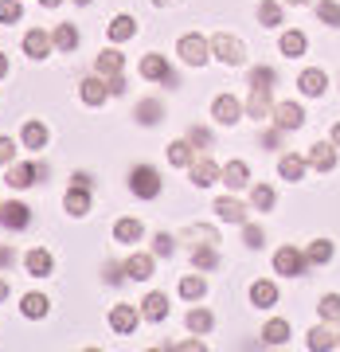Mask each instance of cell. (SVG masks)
I'll return each instance as SVG.
<instances>
[{"label": "cell", "mask_w": 340, "mask_h": 352, "mask_svg": "<svg viewBox=\"0 0 340 352\" xmlns=\"http://www.w3.org/2000/svg\"><path fill=\"white\" fill-rule=\"evenodd\" d=\"M129 188H133V196H141V200H157L161 196V173L152 168V164H133V173H129Z\"/></svg>", "instance_id": "6da1fadb"}, {"label": "cell", "mask_w": 340, "mask_h": 352, "mask_svg": "<svg viewBox=\"0 0 340 352\" xmlns=\"http://www.w3.org/2000/svg\"><path fill=\"white\" fill-rule=\"evenodd\" d=\"M212 51H215V59L227 67H242L247 63V47H242V39L239 36H227V32H219V36L212 39Z\"/></svg>", "instance_id": "7a4b0ae2"}, {"label": "cell", "mask_w": 340, "mask_h": 352, "mask_svg": "<svg viewBox=\"0 0 340 352\" xmlns=\"http://www.w3.org/2000/svg\"><path fill=\"white\" fill-rule=\"evenodd\" d=\"M177 55L184 59L188 67H203L207 59H212V39H203V36H180V43H177Z\"/></svg>", "instance_id": "3957f363"}, {"label": "cell", "mask_w": 340, "mask_h": 352, "mask_svg": "<svg viewBox=\"0 0 340 352\" xmlns=\"http://www.w3.org/2000/svg\"><path fill=\"white\" fill-rule=\"evenodd\" d=\"M47 176V164H27V161H20V164H8V173H4V184L8 188H32L36 180H43Z\"/></svg>", "instance_id": "277c9868"}, {"label": "cell", "mask_w": 340, "mask_h": 352, "mask_svg": "<svg viewBox=\"0 0 340 352\" xmlns=\"http://www.w3.org/2000/svg\"><path fill=\"white\" fill-rule=\"evenodd\" d=\"M212 118L219 122V126H239L242 122V102L231 98V94H219V98L212 102Z\"/></svg>", "instance_id": "5b68a950"}, {"label": "cell", "mask_w": 340, "mask_h": 352, "mask_svg": "<svg viewBox=\"0 0 340 352\" xmlns=\"http://www.w3.org/2000/svg\"><path fill=\"white\" fill-rule=\"evenodd\" d=\"M141 75L152 78V82H164V87H177V75H172V67L164 55H145L141 59Z\"/></svg>", "instance_id": "8992f818"}, {"label": "cell", "mask_w": 340, "mask_h": 352, "mask_svg": "<svg viewBox=\"0 0 340 352\" xmlns=\"http://www.w3.org/2000/svg\"><path fill=\"white\" fill-rule=\"evenodd\" d=\"M274 126L282 129V133L302 129L305 126V110L297 106V102H277V106H274Z\"/></svg>", "instance_id": "52a82bcc"}, {"label": "cell", "mask_w": 340, "mask_h": 352, "mask_svg": "<svg viewBox=\"0 0 340 352\" xmlns=\"http://www.w3.org/2000/svg\"><path fill=\"white\" fill-rule=\"evenodd\" d=\"M137 317H141L137 305H126V302L113 305V309H110V329L117 333V337H129V333L137 329Z\"/></svg>", "instance_id": "ba28073f"}, {"label": "cell", "mask_w": 340, "mask_h": 352, "mask_svg": "<svg viewBox=\"0 0 340 352\" xmlns=\"http://www.w3.org/2000/svg\"><path fill=\"white\" fill-rule=\"evenodd\" d=\"M274 270L282 278H297L305 270V254L297 251V247H282V251L274 254Z\"/></svg>", "instance_id": "9c48e42d"}, {"label": "cell", "mask_w": 340, "mask_h": 352, "mask_svg": "<svg viewBox=\"0 0 340 352\" xmlns=\"http://www.w3.org/2000/svg\"><path fill=\"white\" fill-rule=\"evenodd\" d=\"M188 176L196 188H212L215 180H219V164L212 161V157H196V161L188 164Z\"/></svg>", "instance_id": "30bf717a"}, {"label": "cell", "mask_w": 340, "mask_h": 352, "mask_svg": "<svg viewBox=\"0 0 340 352\" xmlns=\"http://www.w3.org/2000/svg\"><path fill=\"white\" fill-rule=\"evenodd\" d=\"M51 47H55V39H51L43 28H36V32H27L24 36V55L27 59H47Z\"/></svg>", "instance_id": "8fae6325"}, {"label": "cell", "mask_w": 340, "mask_h": 352, "mask_svg": "<svg viewBox=\"0 0 340 352\" xmlns=\"http://www.w3.org/2000/svg\"><path fill=\"white\" fill-rule=\"evenodd\" d=\"M0 223L8 227V231H24L32 223V208L27 204H4L0 208Z\"/></svg>", "instance_id": "7c38bea8"}, {"label": "cell", "mask_w": 340, "mask_h": 352, "mask_svg": "<svg viewBox=\"0 0 340 352\" xmlns=\"http://www.w3.org/2000/svg\"><path fill=\"white\" fill-rule=\"evenodd\" d=\"M297 87H302L305 98H321V94H325V87H328V75L321 71V67H309V71H302Z\"/></svg>", "instance_id": "4fadbf2b"}, {"label": "cell", "mask_w": 340, "mask_h": 352, "mask_svg": "<svg viewBox=\"0 0 340 352\" xmlns=\"http://www.w3.org/2000/svg\"><path fill=\"white\" fill-rule=\"evenodd\" d=\"M219 176H223L227 188H235V192L251 184V168H247V161H227L223 168H219Z\"/></svg>", "instance_id": "5bb4252c"}, {"label": "cell", "mask_w": 340, "mask_h": 352, "mask_svg": "<svg viewBox=\"0 0 340 352\" xmlns=\"http://www.w3.org/2000/svg\"><path fill=\"white\" fill-rule=\"evenodd\" d=\"M247 113L251 118H270L274 113V102H270V87H251V98H247Z\"/></svg>", "instance_id": "9a60e30c"}, {"label": "cell", "mask_w": 340, "mask_h": 352, "mask_svg": "<svg viewBox=\"0 0 340 352\" xmlns=\"http://www.w3.org/2000/svg\"><path fill=\"white\" fill-rule=\"evenodd\" d=\"M122 67H126V55H122V51L117 47H106V51H98V59H94V71H98V75H122Z\"/></svg>", "instance_id": "2e32d148"}, {"label": "cell", "mask_w": 340, "mask_h": 352, "mask_svg": "<svg viewBox=\"0 0 340 352\" xmlns=\"http://www.w3.org/2000/svg\"><path fill=\"white\" fill-rule=\"evenodd\" d=\"M305 161L313 164L317 173H332V168H337V149H332V145H325V141H317Z\"/></svg>", "instance_id": "e0dca14e"}, {"label": "cell", "mask_w": 340, "mask_h": 352, "mask_svg": "<svg viewBox=\"0 0 340 352\" xmlns=\"http://www.w3.org/2000/svg\"><path fill=\"white\" fill-rule=\"evenodd\" d=\"M24 266H27V274H32V278H47L51 270H55V258H51V251L36 247V251H27Z\"/></svg>", "instance_id": "ac0fdd59"}, {"label": "cell", "mask_w": 340, "mask_h": 352, "mask_svg": "<svg viewBox=\"0 0 340 352\" xmlns=\"http://www.w3.org/2000/svg\"><path fill=\"white\" fill-rule=\"evenodd\" d=\"M141 235H145V223H141V219H133V215H126V219H117V223H113V239L117 243H141Z\"/></svg>", "instance_id": "d6986e66"}, {"label": "cell", "mask_w": 340, "mask_h": 352, "mask_svg": "<svg viewBox=\"0 0 340 352\" xmlns=\"http://www.w3.org/2000/svg\"><path fill=\"white\" fill-rule=\"evenodd\" d=\"M277 47H282V55H286V59H302L305 51H309V39H305V32H282Z\"/></svg>", "instance_id": "ffe728a7"}, {"label": "cell", "mask_w": 340, "mask_h": 352, "mask_svg": "<svg viewBox=\"0 0 340 352\" xmlns=\"http://www.w3.org/2000/svg\"><path fill=\"white\" fill-rule=\"evenodd\" d=\"M63 208L71 215H87L90 212V188H82V184H71L63 196Z\"/></svg>", "instance_id": "44dd1931"}, {"label": "cell", "mask_w": 340, "mask_h": 352, "mask_svg": "<svg viewBox=\"0 0 340 352\" xmlns=\"http://www.w3.org/2000/svg\"><path fill=\"white\" fill-rule=\"evenodd\" d=\"M141 317L152 321V325H161L164 317H168V298H164V294H149V298L141 302Z\"/></svg>", "instance_id": "7402d4cb"}, {"label": "cell", "mask_w": 340, "mask_h": 352, "mask_svg": "<svg viewBox=\"0 0 340 352\" xmlns=\"http://www.w3.org/2000/svg\"><path fill=\"white\" fill-rule=\"evenodd\" d=\"M78 94H82V102H87V106H102V102H106V94H110V87L94 75V78H82V82H78Z\"/></svg>", "instance_id": "603a6c76"}, {"label": "cell", "mask_w": 340, "mask_h": 352, "mask_svg": "<svg viewBox=\"0 0 340 352\" xmlns=\"http://www.w3.org/2000/svg\"><path fill=\"white\" fill-rule=\"evenodd\" d=\"M215 215L227 219V223H247V208H242L239 200H231V196H219V200H215Z\"/></svg>", "instance_id": "cb8c5ba5"}, {"label": "cell", "mask_w": 340, "mask_h": 352, "mask_svg": "<svg viewBox=\"0 0 340 352\" xmlns=\"http://www.w3.org/2000/svg\"><path fill=\"white\" fill-rule=\"evenodd\" d=\"M126 278H133V282H149L152 278V254H129L126 258Z\"/></svg>", "instance_id": "d4e9b609"}, {"label": "cell", "mask_w": 340, "mask_h": 352, "mask_svg": "<svg viewBox=\"0 0 340 352\" xmlns=\"http://www.w3.org/2000/svg\"><path fill=\"white\" fill-rule=\"evenodd\" d=\"M47 126H43V122H27L24 126V133H20V141H24V149H32V153H39L43 149V145H47Z\"/></svg>", "instance_id": "484cf974"}, {"label": "cell", "mask_w": 340, "mask_h": 352, "mask_svg": "<svg viewBox=\"0 0 340 352\" xmlns=\"http://www.w3.org/2000/svg\"><path fill=\"white\" fill-rule=\"evenodd\" d=\"M305 164H309V161H302V157L286 153V157L277 161V176H282V180H290V184H297V180L305 176Z\"/></svg>", "instance_id": "4316f807"}, {"label": "cell", "mask_w": 340, "mask_h": 352, "mask_svg": "<svg viewBox=\"0 0 340 352\" xmlns=\"http://www.w3.org/2000/svg\"><path fill=\"white\" fill-rule=\"evenodd\" d=\"M251 302L258 305V309H270V305H277V286H274V282H262V278H258V282L251 286Z\"/></svg>", "instance_id": "83f0119b"}, {"label": "cell", "mask_w": 340, "mask_h": 352, "mask_svg": "<svg viewBox=\"0 0 340 352\" xmlns=\"http://www.w3.org/2000/svg\"><path fill=\"white\" fill-rule=\"evenodd\" d=\"M51 302L43 298V294H24V302H20V314L27 317V321H39V317H47Z\"/></svg>", "instance_id": "f1b7e54d"}, {"label": "cell", "mask_w": 340, "mask_h": 352, "mask_svg": "<svg viewBox=\"0 0 340 352\" xmlns=\"http://www.w3.org/2000/svg\"><path fill=\"white\" fill-rule=\"evenodd\" d=\"M137 36V20L133 16H113L110 20V39L113 43H126V39Z\"/></svg>", "instance_id": "f546056e"}, {"label": "cell", "mask_w": 340, "mask_h": 352, "mask_svg": "<svg viewBox=\"0 0 340 352\" xmlns=\"http://www.w3.org/2000/svg\"><path fill=\"white\" fill-rule=\"evenodd\" d=\"M161 113H164V106L157 98H141L137 110H133V118H137L141 126H157V122H161Z\"/></svg>", "instance_id": "4dcf8cb0"}, {"label": "cell", "mask_w": 340, "mask_h": 352, "mask_svg": "<svg viewBox=\"0 0 340 352\" xmlns=\"http://www.w3.org/2000/svg\"><path fill=\"white\" fill-rule=\"evenodd\" d=\"M203 294H207V282H203L200 274L180 278V298H188V302H200Z\"/></svg>", "instance_id": "1f68e13d"}, {"label": "cell", "mask_w": 340, "mask_h": 352, "mask_svg": "<svg viewBox=\"0 0 340 352\" xmlns=\"http://www.w3.org/2000/svg\"><path fill=\"white\" fill-rule=\"evenodd\" d=\"M262 340L266 344H286V340H290V325H286L282 317H274V321L262 329Z\"/></svg>", "instance_id": "d6a6232c"}, {"label": "cell", "mask_w": 340, "mask_h": 352, "mask_svg": "<svg viewBox=\"0 0 340 352\" xmlns=\"http://www.w3.org/2000/svg\"><path fill=\"white\" fill-rule=\"evenodd\" d=\"M168 161L180 164V168H188V164L196 161V157H192V141H188V138H184V141H172V145H168Z\"/></svg>", "instance_id": "836d02e7"}, {"label": "cell", "mask_w": 340, "mask_h": 352, "mask_svg": "<svg viewBox=\"0 0 340 352\" xmlns=\"http://www.w3.org/2000/svg\"><path fill=\"white\" fill-rule=\"evenodd\" d=\"M328 258H332V243H328V239H317V243H309V251H305V263H313V266H325Z\"/></svg>", "instance_id": "e575fe53"}, {"label": "cell", "mask_w": 340, "mask_h": 352, "mask_svg": "<svg viewBox=\"0 0 340 352\" xmlns=\"http://www.w3.org/2000/svg\"><path fill=\"white\" fill-rule=\"evenodd\" d=\"M51 39H55V47H59V51H75V47H78V32H75V24H59Z\"/></svg>", "instance_id": "d590c367"}, {"label": "cell", "mask_w": 340, "mask_h": 352, "mask_svg": "<svg viewBox=\"0 0 340 352\" xmlns=\"http://www.w3.org/2000/svg\"><path fill=\"white\" fill-rule=\"evenodd\" d=\"M192 266H196V270H215V266H219V251H215V247H196V251H192Z\"/></svg>", "instance_id": "8d00e7d4"}, {"label": "cell", "mask_w": 340, "mask_h": 352, "mask_svg": "<svg viewBox=\"0 0 340 352\" xmlns=\"http://www.w3.org/2000/svg\"><path fill=\"white\" fill-rule=\"evenodd\" d=\"M309 349H313V352L337 349V333H332V329H325V325H317L313 333H309Z\"/></svg>", "instance_id": "74e56055"}, {"label": "cell", "mask_w": 340, "mask_h": 352, "mask_svg": "<svg viewBox=\"0 0 340 352\" xmlns=\"http://www.w3.org/2000/svg\"><path fill=\"white\" fill-rule=\"evenodd\" d=\"M258 20H262V28H277L282 24V4L277 0H262L258 4Z\"/></svg>", "instance_id": "f35d334b"}, {"label": "cell", "mask_w": 340, "mask_h": 352, "mask_svg": "<svg viewBox=\"0 0 340 352\" xmlns=\"http://www.w3.org/2000/svg\"><path fill=\"white\" fill-rule=\"evenodd\" d=\"M212 325H215V317L207 314V309H192V314H188V329L196 333V337H203V333H212Z\"/></svg>", "instance_id": "ab89813d"}, {"label": "cell", "mask_w": 340, "mask_h": 352, "mask_svg": "<svg viewBox=\"0 0 340 352\" xmlns=\"http://www.w3.org/2000/svg\"><path fill=\"white\" fill-rule=\"evenodd\" d=\"M317 314H321V321H340V294H325L317 302Z\"/></svg>", "instance_id": "60d3db41"}, {"label": "cell", "mask_w": 340, "mask_h": 352, "mask_svg": "<svg viewBox=\"0 0 340 352\" xmlns=\"http://www.w3.org/2000/svg\"><path fill=\"white\" fill-rule=\"evenodd\" d=\"M317 20L328 24V28H340V4L337 0H321V4H317Z\"/></svg>", "instance_id": "b9f144b4"}, {"label": "cell", "mask_w": 340, "mask_h": 352, "mask_svg": "<svg viewBox=\"0 0 340 352\" xmlns=\"http://www.w3.org/2000/svg\"><path fill=\"white\" fill-rule=\"evenodd\" d=\"M251 204L258 208V212H270V208L277 204V196H274V188H270V184H258V188L251 192Z\"/></svg>", "instance_id": "7bdbcfd3"}, {"label": "cell", "mask_w": 340, "mask_h": 352, "mask_svg": "<svg viewBox=\"0 0 340 352\" xmlns=\"http://www.w3.org/2000/svg\"><path fill=\"white\" fill-rule=\"evenodd\" d=\"M20 20H24L20 0H0V24H20Z\"/></svg>", "instance_id": "ee69618b"}, {"label": "cell", "mask_w": 340, "mask_h": 352, "mask_svg": "<svg viewBox=\"0 0 340 352\" xmlns=\"http://www.w3.org/2000/svg\"><path fill=\"white\" fill-rule=\"evenodd\" d=\"M188 239H196V247H219L215 227H188Z\"/></svg>", "instance_id": "f6af8a7d"}, {"label": "cell", "mask_w": 340, "mask_h": 352, "mask_svg": "<svg viewBox=\"0 0 340 352\" xmlns=\"http://www.w3.org/2000/svg\"><path fill=\"white\" fill-rule=\"evenodd\" d=\"M172 251H177V239H172L168 231H161V235L152 239V254H157V258H172Z\"/></svg>", "instance_id": "bcb514c9"}, {"label": "cell", "mask_w": 340, "mask_h": 352, "mask_svg": "<svg viewBox=\"0 0 340 352\" xmlns=\"http://www.w3.org/2000/svg\"><path fill=\"white\" fill-rule=\"evenodd\" d=\"M242 243H247L251 251H258V247L266 243V231L258 223H242Z\"/></svg>", "instance_id": "7dc6e473"}, {"label": "cell", "mask_w": 340, "mask_h": 352, "mask_svg": "<svg viewBox=\"0 0 340 352\" xmlns=\"http://www.w3.org/2000/svg\"><path fill=\"white\" fill-rule=\"evenodd\" d=\"M274 67H254L251 71V87H274Z\"/></svg>", "instance_id": "c3c4849f"}, {"label": "cell", "mask_w": 340, "mask_h": 352, "mask_svg": "<svg viewBox=\"0 0 340 352\" xmlns=\"http://www.w3.org/2000/svg\"><path fill=\"white\" fill-rule=\"evenodd\" d=\"M188 141L196 145V149H212V133H207L203 126H192L188 129Z\"/></svg>", "instance_id": "681fc988"}, {"label": "cell", "mask_w": 340, "mask_h": 352, "mask_svg": "<svg viewBox=\"0 0 340 352\" xmlns=\"http://www.w3.org/2000/svg\"><path fill=\"white\" fill-rule=\"evenodd\" d=\"M12 157H16L12 138H0V164H12Z\"/></svg>", "instance_id": "f907efd6"}, {"label": "cell", "mask_w": 340, "mask_h": 352, "mask_svg": "<svg viewBox=\"0 0 340 352\" xmlns=\"http://www.w3.org/2000/svg\"><path fill=\"white\" fill-rule=\"evenodd\" d=\"M106 87H110V94L117 98V94H126V87H129V82H126L122 75H110V78H106Z\"/></svg>", "instance_id": "816d5d0a"}, {"label": "cell", "mask_w": 340, "mask_h": 352, "mask_svg": "<svg viewBox=\"0 0 340 352\" xmlns=\"http://www.w3.org/2000/svg\"><path fill=\"white\" fill-rule=\"evenodd\" d=\"M122 278H126V266H113V263H106V282H110V286H117Z\"/></svg>", "instance_id": "f5cc1de1"}, {"label": "cell", "mask_w": 340, "mask_h": 352, "mask_svg": "<svg viewBox=\"0 0 340 352\" xmlns=\"http://www.w3.org/2000/svg\"><path fill=\"white\" fill-rule=\"evenodd\" d=\"M277 141H282V129H270V133H262V149H277Z\"/></svg>", "instance_id": "db71d44e"}, {"label": "cell", "mask_w": 340, "mask_h": 352, "mask_svg": "<svg viewBox=\"0 0 340 352\" xmlns=\"http://www.w3.org/2000/svg\"><path fill=\"white\" fill-rule=\"evenodd\" d=\"M16 263V251L12 247H0V270H4V266H12Z\"/></svg>", "instance_id": "11a10c76"}, {"label": "cell", "mask_w": 340, "mask_h": 352, "mask_svg": "<svg viewBox=\"0 0 340 352\" xmlns=\"http://www.w3.org/2000/svg\"><path fill=\"white\" fill-rule=\"evenodd\" d=\"M71 184H82V188H90L94 180H90V173H75V176H71Z\"/></svg>", "instance_id": "9f6ffc18"}, {"label": "cell", "mask_w": 340, "mask_h": 352, "mask_svg": "<svg viewBox=\"0 0 340 352\" xmlns=\"http://www.w3.org/2000/svg\"><path fill=\"white\" fill-rule=\"evenodd\" d=\"M177 349H184V352H196V349H203V340H184V344H177Z\"/></svg>", "instance_id": "6f0895ef"}, {"label": "cell", "mask_w": 340, "mask_h": 352, "mask_svg": "<svg viewBox=\"0 0 340 352\" xmlns=\"http://www.w3.org/2000/svg\"><path fill=\"white\" fill-rule=\"evenodd\" d=\"M8 75V55H4V51H0V78Z\"/></svg>", "instance_id": "680465c9"}, {"label": "cell", "mask_w": 340, "mask_h": 352, "mask_svg": "<svg viewBox=\"0 0 340 352\" xmlns=\"http://www.w3.org/2000/svg\"><path fill=\"white\" fill-rule=\"evenodd\" d=\"M8 294H12V289H8V282H4V278H0V302H4Z\"/></svg>", "instance_id": "91938a15"}, {"label": "cell", "mask_w": 340, "mask_h": 352, "mask_svg": "<svg viewBox=\"0 0 340 352\" xmlns=\"http://www.w3.org/2000/svg\"><path fill=\"white\" fill-rule=\"evenodd\" d=\"M332 145H340V122L332 126Z\"/></svg>", "instance_id": "94428289"}, {"label": "cell", "mask_w": 340, "mask_h": 352, "mask_svg": "<svg viewBox=\"0 0 340 352\" xmlns=\"http://www.w3.org/2000/svg\"><path fill=\"white\" fill-rule=\"evenodd\" d=\"M59 4H63V0H43V8H59Z\"/></svg>", "instance_id": "6125c7cd"}, {"label": "cell", "mask_w": 340, "mask_h": 352, "mask_svg": "<svg viewBox=\"0 0 340 352\" xmlns=\"http://www.w3.org/2000/svg\"><path fill=\"white\" fill-rule=\"evenodd\" d=\"M152 4H157V8H164V4H172V0H152Z\"/></svg>", "instance_id": "be15d7a7"}, {"label": "cell", "mask_w": 340, "mask_h": 352, "mask_svg": "<svg viewBox=\"0 0 340 352\" xmlns=\"http://www.w3.org/2000/svg\"><path fill=\"white\" fill-rule=\"evenodd\" d=\"M282 4H309V0H282Z\"/></svg>", "instance_id": "e7e4bbea"}, {"label": "cell", "mask_w": 340, "mask_h": 352, "mask_svg": "<svg viewBox=\"0 0 340 352\" xmlns=\"http://www.w3.org/2000/svg\"><path fill=\"white\" fill-rule=\"evenodd\" d=\"M75 4H90V0H75Z\"/></svg>", "instance_id": "03108f58"}, {"label": "cell", "mask_w": 340, "mask_h": 352, "mask_svg": "<svg viewBox=\"0 0 340 352\" xmlns=\"http://www.w3.org/2000/svg\"><path fill=\"white\" fill-rule=\"evenodd\" d=\"M337 349H340V333H337Z\"/></svg>", "instance_id": "003e7915"}]
</instances>
